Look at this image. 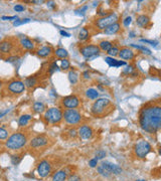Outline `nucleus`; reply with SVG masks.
<instances>
[{
  "label": "nucleus",
  "mask_w": 161,
  "mask_h": 181,
  "mask_svg": "<svg viewBox=\"0 0 161 181\" xmlns=\"http://www.w3.org/2000/svg\"><path fill=\"white\" fill-rule=\"evenodd\" d=\"M119 57L121 58H123V60H132L134 57V52L129 47H123L120 49Z\"/></svg>",
  "instance_id": "2eb2a0df"
},
{
  "label": "nucleus",
  "mask_w": 161,
  "mask_h": 181,
  "mask_svg": "<svg viewBox=\"0 0 161 181\" xmlns=\"http://www.w3.org/2000/svg\"><path fill=\"white\" fill-rule=\"evenodd\" d=\"M20 44L22 45V47H24L26 49H33L34 48V44L32 42V40H30V39L27 37L21 38Z\"/></svg>",
  "instance_id": "4be33fe9"
},
{
  "label": "nucleus",
  "mask_w": 161,
  "mask_h": 181,
  "mask_svg": "<svg viewBox=\"0 0 161 181\" xmlns=\"http://www.w3.org/2000/svg\"><path fill=\"white\" fill-rule=\"evenodd\" d=\"M44 118L48 123L51 124H58L64 118V114L61 113V111L58 108H51L50 110L47 111V113L44 115Z\"/></svg>",
  "instance_id": "20e7f679"
},
{
  "label": "nucleus",
  "mask_w": 161,
  "mask_h": 181,
  "mask_svg": "<svg viewBox=\"0 0 161 181\" xmlns=\"http://www.w3.org/2000/svg\"><path fill=\"white\" fill-rule=\"evenodd\" d=\"M134 151L137 157L139 158H145L150 151H151V145L145 140H139L135 144Z\"/></svg>",
  "instance_id": "7ed1b4c3"
},
{
  "label": "nucleus",
  "mask_w": 161,
  "mask_h": 181,
  "mask_svg": "<svg viewBox=\"0 0 161 181\" xmlns=\"http://www.w3.org/2000/svg\"><path fill=\"white\" fill-rule=\"evenodd\" d=\"M79 38L81 39V40H87L89 38V30L87 28H82L80 33H79Z\"/></svg>",
  "instance_id": "c756f323"
},
{
  "label": "nucleus",
  "mask_w": 161,
  "mask_h": 181,
  "mask_svg": "<svg viewBox=\"0 0 161 181\" xmlns=\"http://www.w3.org/2000/svg\"><path fill=\"white\" fill-rule=\"evenodd\" d=\"M86 96L89 99H91V100H96L98 96H99V93H98V91L95 90V89H89L86 92Z\"/></svg>",
  "instance_id": "b1692460"
},
{
  "label": "nucleus",
  "mask_w": 161,
  "mask_h": 181,
  "mask_svg": "<svg viewBox=\"0 0 161 181\" xmlns=\"http://www.w3.org/2000/svg\"><path fill=\"white\" fill-rule=\"evenodd\" d=\"M136 22H137V24L141 26V27H145V26L147 25L150 22V19L149 17L147 15H139L137 17L136 19Z\"/></svg>",
  "instance_id": "a211bd4d"
},
{
  "label": "nucleus",
  "mask_w": 161,
  "mask_h": 181,
  "mask_svg": "<svg viewBox=\"0 0 161 181\" xmlns=\"http://www.w3.org/2000/svg\"><path fill=\"white\" fill-rule=\"evenodd\" d=\"M131 20H132V18L130 17V16H128V17H126L124 19V21H123V24H124V26H126V27H128V26L130 25V23H131Z\"/></svg>",
  "instance_id": "a19ab883"
},
{
  "label": "nucleus",
  "mask_w": 161,
  "mask_h": 181,
  "mask_svg": "<svg viewBox=\"0 0 161 181\" xmlns=\"http://www.w3.org/2000/svg\"><path fill=\"white\" fill-rule=\"evenodd\" d=\"M68 133H70L71 137H73V138H75V136H77V131H75V129H72V130H70V131H68Z\"/></svg>",
  "instance_id": "de8ad7c7"
},
{
  "label": "nucleus",
  "mask_w": 161,
  "mask_h": 181,
  "mask_svg": "<svg viewBox=\"0 0 161 181\" xmlns=\"http://www.w3.org/2000/svg\"><path fill=\"white\" fill-rule=\"evenodd\" d=\"M14 10H15L16 12H21V11L24 10V6H22V5H20V4H17V5L14 6Z\"/></svg>",
  "instance_id": "37998d69"
},
{
  "label": "nucleus",
  "mask_w": 161,
  "mask_h": 181,
  "mask_svg": "<svg viewBox=\"0 0 161 181\" xmlns=\"http://www.w3.org/2000/svg\"><path fill=\"white\" fill-rule=\"evenodd\" d=\"M7 136H8V131L5 130L3 127L0 128V139H1V140H4Z\"/></svg>",
  "instance_id": "473e14b6"
},
{
  "label": "nucleus",
  "mask_w": 161,
  "mask_h": 181,
  "mask_svg": "<svg viewBox=\"0 0 161 181\" xmlns=\"http://www.w3.org/2000/svg\"><path fill=\"white\" fill-rule=\"evenodd\" d=\"M118 20V16L116 13H112L110 15H106L104 17H101L96 20V25L99 29H106L107 27H109L110 25L116 23V21Z\"/></svg>",
  "instance_id": "39448f33"
},
{
  "label": "nucleus",
  "mask_w": 161,
  "mask_h": 181,
  "mask_svg": "<svg viewBox=\"0 0 161 181\" xmlns=\"http://www.w3.org/2000/svg\"><path fill=\"white\" fill-rule=\"evenodd\" d=\"M99 47H100V49H102V50H104V51H109L110 49L113 47V45H112V42H110V41L103 40L99 44Z\"/></svg>",
  "instance_id": "5701e85b"
},
{
  "label": "nucleus",
  "mask_w": 161,
  "mask_h": 181,
  "mask_svg": "<svg viewBox=\"0 0 161 181\" xmlns=\"http://www.w3.org/2000/svg\"><path fill=\"white\" fill-rule=\"evenodd\" d=\"M104 157H106V152L104 150H99L96 152V158L97 159H103Z\"/></svg>",
  "instance_id": "f704fd0d"
},
{
  "label": "nucleus",
  "mask_w": 161,
  "mask_h": 181,
  "mask_svg": "<svg viewBox=\"0 0 161 181\" xmlns=\"http://www.w3.org/2000/svg\"><path fill=\"white\" fill-rule=\"evenodd\" d=\"M32 3H37V4H41V3H44V1L42 0H40V1H35V0H33V1H31Z\"/></svg>",
  "instance_id": "3c124183"
},
{
  "label": "nucleus",
  "mask_w": 161,
  "mask_h": 181,
  "mask_svg": "<svg viewBox=\"0 0 161 181\" xmlns=\"http://www.w3.org/2000/svg\"><path fill=\"white\" fill-rule=\"evenodd\" d=\"M79 135H80L82 139L88 140L93 136V130H92L91 127L87 126V125H84V126L80 127V129H79Z\"/></svg>",
  "instance_id": "4468645a"
},
{
  "label": "nucleus",
  "mask_w": 161,
  "mask_h": 181,
  "mask_svg": "<svg viewBox=\"0 0 161 181\" xmlns=\"http://www.w3.org/2000/svg\"><path fill=\"white\" fill-rule=\"evenodd\" d=\"M159 154H160V155H161V147L159 148Z\"/></svg>",
  "instance_id": "5fc2aeb1"
},
{
  "label": "nucleus",
  "mask_w": 161,
  "mask_h": 181,
  "mask_svg": "<svg viewBox=\"0 0 161 181\" xmlns=\"http://www.w3.org/2000/svg\"><path fill=\"white\" fill-rule=\"evenodd\" d=\"M100 50L101 49L98 45H93V44L85 45V47L80 48V52L82 54V55L87 58L94 57V55H98L100 54Z\"/></svg>",
  "instance_id": "6e6552de"
},
{
  "label": "nucleus",
  "mask_w": 161,
  "mask_h": 181,
  "mask_svg": "<svg viewBox=\"0 0 161 181\" xmlns=\"http://www.w3.org/2000/svg\"><path fill=\"white\" fill-rule=\"evenodd\" d=\"M61 35H64V36H67V37H68V36H71V34H70V33H68V32H65V31H64V30H61Z\"/></svg>",
  "instance_id": "8fccbe9b"
},
{
  "label": "nucleus",
  "mask_w": 161,
  "mask_h": 181,
  "mask_svg": "<svg viewBox=\"0 0 161 181\" xmlns=\"http://www.w3.org/2000/svg\"><path fill=\"white\" fill-rule=\"evenodd\" d=\"M54 54H55V55H57L58 57L64 58V60L68 55L67 49H65V48H58L57 50L54 51Z\"/></svg>",
  "instance_id": "bb28decb"
},
{
  "label": "nucleus",
  "mask_w": 161,
  "mask_h": 181,
  "mask_svg": "<svg viewBox=\"0 0 161 181\" xmlns=\"http://www.w3.org/2000/svg\"><path fill=\"white\" fill-rule=\"evenodd\" d=\"M119 51L120 50L116 47H113L108 51V54H109V55H111V57H116V55H119Z\"/></svg>",
  "instance_id": "2f4dec72"
},
{
  "label": "nucleus",
  "mask_w": 161,
  "mask_h": 181,
  "mask_svg": "<svg viewBox=\"0 0 161 181\" xmlns=\"http://www.w3.org/2000/svg\"><path fill=\"white\" fill-rule=\"evenodd\" d=\"M110 106V101L108 99H99L92 106V113L94 115H102L105 113Z\"/></svg>",
  "instance_id": "423d86ee"
},
{
  "label": "nucleus",
  "mask_w": 161,
  "mask_h": 181,
  "mask_svg": "<svg viewBox=\"0 0 161 181\" xmlns=\"http://www.w3.org/2000/svg\"><path fill=\"white\" fill-rule=\"evenodd\" d=\"M31 116L30 115H22V116L19 118V120H18V124H19V126H21V127H23V126H26L28 123V121L31 119Z\"/></svg>",
  "instance_id": "393cba45"
},
{
  "label": "nucleus",
  "mask_w": 161,
  "mask_h": 181,
  "mask_svg": "<svg viewBox=\"0 0 161 181\" xmlns=\"http://www.w3.org/2000/svg\"><path fill=\"white\" fill-rule=\"evenodd\" d=\"M7 89L13 94H20L25 90V84L21 81H12L8 84Z\"/></svg>",
  "instance_id": "9d476101"
},
{
  "label": "nucleus",
  "mask_w": 161,
  "mask_h": 181,
  "mask_svg": "<svg viewBox=\"0 0 161 181\" xmlns=\"http://www.w3.org/2000/svg\"><path fill=\"white\" fill-rule=\"evenodd\" d=\"M132 71H133V67H131V65H130V67H127L126 70H124L123 72H124V74H126V75H129Z\"/></svg>",
  "instance_id": "a18cd8bd"
},
{
  "label": "nucleus",
  "mask_w": 161,
  "mask_h": 181,
  "mask_svg": "<svg viewBox=\"0 0 161 181\" xmlns=\"http://www.w3.org/2000/svg\"><path fill=\"white\" fill-rule=\"evenodd\" d=\"M98 172H99L102 176H105V177H109L111 175V173L109 172V171H108L107 169H105L102 165L98 166Z\"/></svg>",
  "instance_id": "7c9ffc66"
},
{
  "label": "nucleus",
  "mask_w": 161,
  "mask_h": 181,
  "mask_svg": "<svg viewBox=\"0 0 161 181\" xmlns=\"http://www.w3.org/2000/svg\"><path fill=\"white\" fill-rule=\"evenodd\" d=\"M48 143V139L44 136H37L30 141V146L33 148H40Z\"/></svg>",
  "instance_id": "ddd939ff"
},
{
  "label": "nucleus",
  "mask_w": 161,
  "mask_h": 181,
  "mask_svg": "<svg viewBox=\"0 0 161 181\" xmlns=\"http://www.w3.org/2000/svg\"><path fill=\"white\" fill-rule=\"evenodd\" d=\"M132 47H136V48H138V49H141V50H143V51H145L147 54H151L149 49L146 48V47H137V45H135V44H132Z\"/></svg>",
  "instance_id": "ea45409f"
},
{
  "label": "nucleus",
  "mask_w": 161,
  "mask_h": 181,
  "mask_svg": "<svg viewBox=\"0 0 161 181\" xmlns=\"http://www.w3.org/2000/svg\"><path fill=\"white\" fill-rule=\"evenodd\" d=\"M64 118L65 122L70 125L79 124L82 119L81 114L77 110H75V109H68V110H65L64 113Z\"/></svg>",
  "instance_id": "0eeeda50"
},
{
  "label": "nucleus",
  "mask_w": 161,
  "mask_h": 181,
  "mask_svg": "<svg viewBox=\"0 0 161 181\" xmlns=\"http://www.w3.org/2000/svg\"><path fill=\"white\" fill-rule=\"evenodd\" d=\"M16 60H18L17 57H7V60H6V61L12 62V61H16Z\"/></svg>",
  "instance_id": "09e8293b"
},
{
  "label": "nucleus",
  "mask_w": 161,
  "mask_h": 181,
  "mask_svg": "<svg viewBox=\"0 0 161 181\" xmlns=\"http://www.w3.org/2000/svg\"><path fill=\"white\" fill-rule=\"evenodd\" d=\"M51 171V165L47 160H42L39 162L37 166V173L41 178L47 177L50 175Z\"/></svg>",
  "instance_id": "1a4fd4ad"
},
{
  "label": "nucleus",
  "mask_w": 161,
  "mask_h": 181,
  "mask_svg": "<svg viewBox=\"0 0 161 181\" xmlns=\"http://www.w3.org/2000/svg\"><path fill=\"white\" fill-rule=\"evenodd\" d=\"M24 84H25V87L32 88V87H34L35 84H37V78L34 77H29L24 81Z\"/></svg>",
  "instance_id": "c85d7f7f"
},
{
  "label": "nucleus",
  "mask_w": 161,
  "mask_h": 181,
  "mask_svg": "<svg viewBox=\"0 0 161 181\" xmlns=\"http://www.w3.org/2000/svg\"><path fill=\"white\" fill-rule=\"evenodd\" d=\"M12 49V42L9 41L8 39H5L3 40L1 44H0V50H1L3 54H9Z\"/></svg>",
  "instance_id": "dca6fc26"
},
{
  "label": "nucleus",
  "mask_w": 161,
  "mask_h": 181,
  "mask_svg": "<svg viewBox=\"0 0 161 181\" xmlns=\"http://www.w3.org/2000/svg\"><path fill=\"white\" fill-rule=\"evenodd\" d=\"M70 67H71V64H70V61H68V60H62L61 61V68L62 70H68L70 68Z\"/></svg>",
  "instance_id": "72a5a7b5"
},
{
  "label": "nucleus",
  "mask_w": 161,
  "mask_h": 181,
  "mask_svg": "<svg viewBox=\"0 0 161 181\" xmlns=\"http://www.w3.org/2000/svg\"><path fill=\"white\" fill-rule=\"evenodd\" d=\"M139 124L144 131L155 133L161 129V105L159 103L149 104L141 109Z\"/></svg>",
  "instance_id": "f257e3e1"
},
{
  "label": "nucleus",
  "mask_w": 161,
  "mask_h": 181,
  "mask_svg": "<svg viewBox=\"0 0 161 181\" xmlns=\"http://www.w3.org/2000/svg\"><path fill=\"white\" fill-rule=\"evenodd\" d=\"M89 165H90V167H92V168L96 167L98 165V159L97 158H94V159H91L90 161H89Z\"/></svg>",
  "instance_id": "58836bf2"
},
{
  "label": "nucleus",
  "mask_w": 161,
  "mask_h": 181,
  "mask_svg": "<svg viewBox=\"0 0 161 181\" xmlns=\"http://www.w3.org/2000/svg\"><path fill=\"white\" fill-rule=\"evenodd\" d=\"M84 75H85V78H90V75H89V72L86 71V72H84Z\"/></svg>",
  "instance_id": "603ef678"
},
{
  "label": "nucleus",
  "mask_w": 161,
  "mask_h": 181,
  "mask_svg": "<svg viewBox=\"0 0 161 181\" xmlns=\"http://www.w3.org/2000/svg\"><path fill=\"white\" fill-rule=\"evenodd\" d=\"M136 181H145L144 179H138V180H136Z\"/></svg>",
  "instance_id": "864d4df0"
},
{
  "label": "nucleus",
  "mask_w": 161,
  "mask_h": 181,
  "mask_svg": "<svg viewBox=\"0 0 161 181\" xmlns=\"http://www.w3.org/2000/svg\"><path fill=\"white\" fill-rule=\"evenodd\" d=\"M141 41H142V42H147V44H151V45H154V47H156L157 44H158V42H157V41H153V40H147V39H141Z\"/></svg>",
  "instance_id": "c03bdc74"
},
{
  "label": "nucleus",
  "mask_w": 161,
  "mask_h": 181,
  "mask_svg": "<svg viewBox=\"0 0 161 181\" xmlns=\"http://www.w3.org/2000/svg\"><path fill=\"white\" fill-rule=\"evenodd\" d=\"M26 142H27V137L23 133L18 132L12 134L8 138L7 141L5 142V146L10 150H17L20 149L21 147H23Z\"/></svg>",
  "instance_id": "f03ea898"
},
{
  "label": "nucleus",
  "mask_w": 161,
  "mask_h": 181,
  "mask_svg": "<svg viewBox=\"0 0 161 181\" xmlns=\"http://www.w3.org/2000/svg\"><path fill=\"white\" fill-rule=\"evenodd\" d=\"M29 21H30V19H29V18L21 19V20H16V21H14V23H13V25H14V26H17V25H20V24L27 23V22H29Z\"/></svg>",
  "instance_id": "c9c22d12"
},
{
  "label": "nucleus",
  "mask_w": 161,
  "mask_h": 181,
  "mask_svg": "<svg viewBox=\"0 0 161 181\" xmlns=\"http://www.w3.org/2000/svg\"><path fill=\"white\" fill-rule=\"evenodd\" d=\"M51 51H52V49L51 47H44L38 49L37 54H38V57H47L48 55L51 54Z\"/></svg>",
  "instance_id": "412c9836"
},
{
  "label": "nucleus",
  "mask_w": 161,
  "mask_h": 181,
  "mask_svg": "<svg viewBox=\"0 0 161 181\" xmlns=\"http://www.w3.org/2000/svg\"><path fill=\"white\" fill-rule=\"evenodd\" d=\"M68 80H70L71 84H73V85H75V83H77L78 80H79L77 72H75V71H71L70 72H68Z\"/></svg>",
  "instance_id": "cd10ccee"
},
{
  "label": "nucleus",
  "mask_w": 161,
  "mask_h": 181,
  "mask_svg": "<svg viewBox=\"0 0 161 181\" xmlns=\"http://www.w3.org/2000/svg\"><path fill=\"white\" fill-rule=\"evenodd\" d=\"M65 179H67V172L65 170L58 171L52 176V181H65Z\"/></svg>",
  "instance_id": "6ab92c4d"
},
{
  "label": "nucleus",
  "mask_w": 161,
  "mask_h": 181,
  "mask_svg": "<svg viewBox=\"0 0 161 181\" xmlns=\"http://www.w3.org/2000/svg\"><path fill=\"white\" fill-rule=\"evenodd\" d=\"M58 64H57V62H52V64H51V67H50V70H48V72H50V75H52L54 74V71H58Z\"/></svg>",
  "instance_id": "e433bc0d"
},
{
  "label": "nucleus",
  "mask_w": 161,
  "mask_h": 181,
  "mask_svg": "<svg viewBox=\"0 0 161 181\" xmlns=\"http://www.w3.org/2000/svg\"><path fill=\"white\" fill-rule=\"evenodd\" d=\"M119 30H120V24L118 23V22H116V23L112 24V25L109 26V27H107L104 30V32L106 34H115V33H117Z\"/></svg>",
  "instance_id": "aec40b11"
},
{
  "label": "nucleus",
  "mask_w": 161,
  "mask_h": 181,
  "mask_svg": "<svg viewBox=\"0 0 161 181\" xmlns=\"http://www.w3.org/2000/svg\"><path fill=\"white\" fill-rule=\"evenodd\" d=\"M102 166L104 167L105 169H107L109 172L112 174H121L122 173V168H121L120 166H118L116 165V164H113V163H111L109 162V161H105V162H103L101 164Z\"/></svg>",
  "instance_id": "f8f14e48"
},
{
  "label": "nucleus",
  "mask_w": 161,
  "mask_h": 181,
  "mask_svg": "<svg viewBox=\"0 0 161 181\" xmlns=\"http://www.w3.org/2000/svg\"><path fill=\"white\" fill-rule=\"evenodd\" d=\"M68 181H81V178L75 174H73V175L68 177Z\"/></svg>",
  "instance_id": "79ce46f5"
},
{
  "label": "nucleus",
  "mask_w": 161,
  "mask_h": 181,
  "mask_svg": "<svg viewBox=\"0 0 161 181\" xmlns=\"http://www.w3.org/2000/svg\"><path fill=\"white\" fill-rule=\"evenodd\" d=\"M2 20H11V19H16V16H2Z\"/></svg>",
  "instance_id": "49530a36"
},
{
  "label": "nucleus",
  "mask_w": 161,
  "mask_h": 181,
  "mask_svg": "<svg viewBox=\"0 0 161 181\" xmlns=\"http://www.w3.org/2000/svg\"><path fill=\"white\" fill-rule=\"evenodd\" d=\"M80 101L79 98L75 96H68L62 99V105L68 109H75L79 106Z\"/></svg>",
  "instance_id": "9b49d317"
},
{
  "label": "nucleus",
  "mask_w": 161,
  "mask_h": 181,
  "mask_svg": "<svg viewBox=\"0 0 161 181\" xmlns=\"http://www.w3.org/2000/svg\"><path fill=\"white\" fill-rule=\"evenodd\" d=\"M32 108H33V111L37 112V113H42L45 109L44 103H41V102H35Z\"/></svg>",
  "instance_id": "a878e982"
},
{
  "label": "nucleus",
  "mask_w": 161,
  "mask_h": 181,
  "mask_svg": "<svg viewBox=\"0 0 161 181\" xmlns=\"http://www.w3.org/2000/svg\"><path fill=\"white\" fill-rule=\"evenodd\" d=\"M105 61H106V62L110 65V67H114V68H118V67H121V65H125V64H126V62H125V61H117V60H115V58L109 57L105 58Z\"/></svg>",
  "instance_id": "f3484780"
},
{
  "label": "nucleus",
  "mask_w": 161,
  "mask_h": 181,
  "mask_svg": "<svg viewBox=\"0 0 161 181\" xmlns=\"http://www.w3.org/2000/svg\"><path fill=\"white\" fill-rule=\"evenodd\" d=\"M19 161H20V157H19L18 155H13L11 157V162L13 165H17V164L19 163Z\"/></svg>",
  "instance_id": "4c0bfd02"
}]
</instances>
